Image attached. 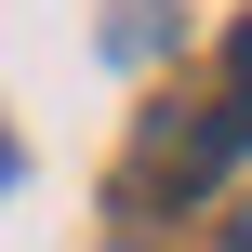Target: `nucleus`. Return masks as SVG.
Returning <instances> with one entry per match:
<instances>
[{
	"mask_svg": "<svg viewBox=\"0 0 252 252\" xmlns=\"http://www.w3.org/2000/svg\"><path fill=\"white\" fill-rule=\"evenodd\" d=\"M226 66H239V106H252V13H239V40H226Z\"/></svg>",
	"mask_w": 252,
	"mask_h": 252,
	"instance_id": "obj_1",
	"label": "nucleus"
},
{
	"mask_svg": "<svg viewBox=\"0 0 252 252\" xmlns=\"http://www.w3.org/2000/svg\"><path fill=\"white\" fill-rule=\"evenodd\" d=\"M0 186H13V133H0Z\"/></svg>",
	"mask_w": 252,
	"mask_h": 252,
	"instance_id": "obj_2",
	"label": "nucleus"
},
{
	"mask_svg": "<svg viewBox=\"0 0 252 252\" xmlns=\"http://www.w3.org/2000/svg\"><path fill=\"white\" fill-rule=\"evenodd\" d=\"M239 252H252V213H239Z\"/></svg>",
	"mask_w": 252,
	"mask_h": 252,
	"instance_id": "obj_3",
	"label": "nucleus"
}]
</instances>
